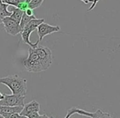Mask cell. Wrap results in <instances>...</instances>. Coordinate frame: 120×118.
I'll return each instance as SVG.
<instances>
[{"instance_id": "24", "label": "cell", "mask_w": 120, "mask_h": 118, "mask_svg": "<svg viewBox=\"0 0 120 118\" xmlns=\"http://www.w3.org/2000/svg\"><path fill=\"white\" fill-rule=\"evenodd\" d=\"M30 1V0H26V3H29Z\"/></svg>"}, {"instance_id": "2", "label": "cell", "mask_w": 120, "mask_h": 118, "mask_svg": "<svg viewBox=\"0 0 120 118\" xmlns=\"http://www.w3.org/2000/svg\"><path fill=\"white\" fill-rule=\"evenodd\" d=\"M24 67L26 70L29 72H44L42 68L41 63H40V58L35 51V48L30 47L29 48V54L28 57L22 62Z\"/></svg>"}, {"instance_id": "1", "label": "cell", "mask_w": 120, "mask_h": 118, "mask_svg": "<svg viewBox=\"0 0 120 118\" xmlns=\"http://www.w3.org/2000/svg\"><path fill=\"white\" fill-rule=\"evenodd\" d=\"M0 83L8 87L12 94L26 96L27 90V80L26 79L17 75H12L0 78Z\"/></svg>"}, {"instance_id": "4", "label": "cell", "mask_w": 120, "mask_h": 118, "mask_svg": "<svg viewBox=\"0 0 120 118\" xmlns=\"http://www.w3.org/2000/svg\"><path fill=\"white\" fill-rule=\"evenodd\" d=\"M35 51L40 58V63H41L43 71L48 70L52 65L53 62V57H52V52L47 47H45L43 45H38L35 47Z\"/></svg>"}, {"instance_id": "8", "label": "cell", "mask_w": 120, "mask_h": 118, "mask_svg": "<svg viewBox=\"0 0 120 118\" xmlns=\"http://www.w3.org/2000/svg\"><path fill=\"white\" fill-rule=\"evenodd\" d=\"M34 111H40V103L35 101V100H33V101L26 103L24 106L23 110L21 112V115L27 117V116L29 114H30L31 112H34Z\"/></svg>"}, {"instance_id": "6", "label": "cell", "mask_w": 120, "mask_h": 118, "mask_svg": "<svg viewBox=\"0 0 120 118\" xmlns=\"http://www.w3.org/2000/svg\"><path fill=\"white\" fill-rule=\"evenodd\" d=\"M25 96L18 94H4V98L0 100V105L2 106H25L24 103Z\"/></svg>"}, {"instance_id": "13", "label": "cell", "mask_w": 120, "mask_h": 118, "mask_svg": "<svg viewBox=\"0 0 120 118\" xmlns=\"http://www.w3.org/2000/svg\"><path fill=\"white\" fill-rule=\"evenodd\" d=\"M92 118H113V117L110 116L109 113L104 112L100 109H98L95 112H93Z\"/></svg>"}, {"instance_id": "9", "label": "cell", "mask_w": 120, "mask_h": 118, "mask_svg": "<svg viewBox=\"0 0 120 118\" xmlns=\"http://www.w3.org/2000/svg\"><path fill=\"white\" fill-rule=\"evenodd\" d=\"M24 106H16V107H11V106H2L0 105V115L5 114H10V113H21L23 110Z\"/></svg>"}, {"instance_id": "20", "label": "cell", "mask_w": 120, "mask_h": 118, "mask_svg": "<svg viewBox=\"0 0 120 118\" xmlns=\"http://www.w3.org/2000/svg\"><path fill=\"white\" fill-rule=\"evenodd\" d=\"M40 118H50V116H48L46 114H44V115H41Z\"/></svg>"}, {"instance_id": "5", "label": "cell", "mask_w": 120, "mask_h": 118, "mask_svg": "<svg viewBox=\"0 0 120 118\" xmlns=\"http://www.w3.org/2000/svg\"><path fill=\"white\" fill-rule=\"evenodd\" d=\"M3 25L5 31L8 34L11 35L16 36L18 34H21L22 31V28L20 26V23L17 22L15 20L12 18L11 17H7L3 20Z\"/></svg>"}, {"instance_id": "22", "label": "cell", "mask_w": 120, "mask_h": 118, "mask_svg": "<svg viewBox=\"0 0 120 118\" xmlns=\"http://www.w3.org/2000/svg\"><path fill=\"white\" fill-rule=\"evenodd\" d=\"M2 4H3V1H2V0H0V7H1V6H2Z\"/></svg>"}, {"instance_id": "16", "label": "cell", "mask_w": 120, "mask_h": 118, "mask_svg": "<svg viewBox=\"0 0 120 118\" xmlns=\"http://www.w3.org/2000/svg\"><path fill=\"white\" fill-rule=\"evenodd\" d=\"M41 115L39 114V111H34L27 116V118H40Z\"/></svg>"}, {"instance_id": "25", "label": "cell", "mask_w": 120, "mask_h": 118, "mask_svg": "<svg viewBox=\"0 0 120 118\" xmlns=\"http://www.w3.org/2000/svg\"><path fill=\"white\" fill-rule=\"evenodd\" d=\"M50 118H54V117H53V116H50Z\"/></svg>"}, {"instance_id": "18", "label": "cell", "mask_w": 120, "mask_h": 118, "mask_svg": "<svg viewBox=\"0 0 120 118\" xmlns=\"http://www.w3.org/2000/svg\"><path fill=\"white\" fill-rule=\"evenodd\" d=\"M25 12L27 14L28 16H34V13H33V9L30 8V7H28V8L26 9V10L25 11Z\"/></svg>"}, {"instance_id": "7", "label": "cell", "mask_w": 120, "mask_h": 118, "mask_svg": "<svg viewBox=\"0 0 120 118\" xmlns=\"http://www.w3.org/2000/svg\"><path fill=\"white\" fill-rule=\"evenodd\" d=\"M59 30L60 27L58 25H49L48 23L43 22L37 28V32H38L39 35V42L42 41L44 37H45L46 35L55 33V32H58Z\"/></svg>"}, {"instance_id": "10", "label": "cell", "mask_w": 120, "mask_h": 118, "mask_svg": "<svg viewBox=\"0 0 120 118\" xmlns=\"http://www.w3.org/2000/svg\"><path fill=\"white\" fill-rule=\"evenodd\" d=\"M23 13H24V12L22 10V9L18 8V7H12V15H11V17H12L13 20H15L17 22L20 23L21 21H22Z\"/></svg>"}, {"instance_id": "12", "label": "cell", "mask_w": 120, "mask_h": 118, "mask_svg": "<svg viewBox=\"0 0 120 118\" xmlns=\"http://www.w3.org/2000/svg\"><path fill=\"white\" fill-rule=\"evenodd\" d=\"M35 18H36V17H35V15L28 16L25 12H24L22 21H21V22H20V26H21V28H22V30H23V29L25 28V26L30 21L33 20V19H35Z\"/></svg>"}, {"instance_id": "15", "label": "cell", "mask_w": 120, "mask_h": 118, "mask_svg": "<svg viewBox=\"0 0 120 118\" xmlns=\"http://www.w3.org/2000/svg\"><path fill=\"white\" fill-rule=\"evenodd\" d=\"M4 116L5 118H27L26 116H22L21 115V113H10V114H5L4 115Z\"/></svg>"}, {"instance_id": "11", "label": "cell", "mask_w": 120, "mask_h": 118, "mask_svg": "<svg viewBox=\"0 0 120 118\" xmlns=\"http://www.w3.org/2000/svg\"><path fill=\"white\" fill-rule=\"evenodd\" d=\"M8 5L5 4H3L1 7H0V24L3 23V20L7 17H11L12 12H9L8 10Z\"/></svg>"}, {"instance_id": "17", "label": "cell", "mask_w": 120, "mask_h": 118, "mask_svg": "<svg viewBox=\"0 0 120 118\" xmlns=\"http://www.w3.org/2000/svg\"><path fill=\"white\" fill-rule=\"evenodd\" d=\"M99 2V0H94L93 1V3H92V4H91V6H90V7L88 8V12H90V11H91V10H93L94 8H95V5L97 4V3Z\"/></svg>"}, {"instance_id": "21", "label": "cell", "mask_w": 120, "mask_h": 118, "mask_svg": "<svg viewBox=\"0 0 120 118\" xmlns=\"http://www.w3.org/2000/svg\"><path fill=\"white\" fill-rule=\"evenodd\" d=\"M4 98V93H2L1 92H0V100H2Z\"/></svg>"}, {"instance_id": "14", "label": "cell", "mask_w": 120, "mask_h": 118, "mask_svg": "<svg viewBox=\"0 0 120 118\" xmlns=\"http://www.w3.org/2000/svg\"><path fill=\"white\" fill-rule=\"evenodd\" d=\"M45 0H30L28 3V7L31 9H35L38 8L41 6V4H43V2Z\"/></svg>"}, {"instance_id": "19", "label": "cell", "mask_w": 120, "mask_h": 118, "mask_svg": "<svg viewBox=\"0 0 120 118\" xmlns=\"http://www.w3.org/2000/svg\"><path fill=\"white\" fill-rule=\"evenodd\" d=\"M81 1H82L85 4H87L89 3H93L94 0H81Z\"/></svg>"}, {"instance_id": "3", "label": "cell", "mask_w": 120, "mask_h": 118, "mask_svg": "<svg viewBox=\"0 0 120 118\" xmlns=\"http://www.w3.org/2000/svg\"><path fill=\"white\" fill-rule=\"evenodd\" d=\"M45 22V19H33L31 20L25 26V28L22 30V31L21 32V35H22V39L23 40V42L26 44H28L30 47L31 48H35V47L38 46L39 44V40L36 42L35 43H33L30 42V34L35 30V29L38 28V26L40 25L41 23Z\"/></svg>"}, {"instance_id": "23", "label": "cell", "mask_w": 120, "mask_h": 118, "mask_svg": "<svg viewBox=\"0 0 120 118\" xmlns=\"http://www.w3.org/2000/svg\"><path fill=\"white\" fill-rule=\"evenodd\" d=\"M0 118H5L4 116H2V115H0Z\"/></svg>"}]
</instances>
